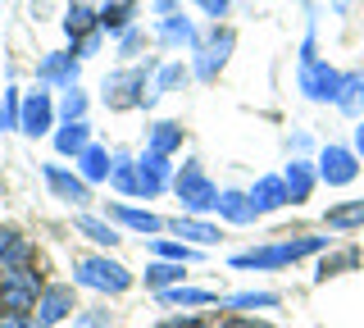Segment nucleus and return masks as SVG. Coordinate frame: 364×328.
I'll return each instance as SVG.
<instances>
[{
  "label": "nucleus",
  "mask_w": 364,
  "mask_h": 328,
  "mask_svg": "<svg viewBox=\"0 0 364 328\" xmlns=\"http://www.w3.org/2000/svg\"><path fill=\"white\" fill-rule=\"evenodd\" d=\"M18 110H23V92L18 87H5V92H0V132L18 128Z\"/></svg>",
  "instance_id": "nucleus-34"
},
{
  "label": "nucleus",
  "mask_w": 364,
  "mask_h": 328,
  "mask_svg": "<svg viewBox=\"0 0 364 328\" xmlns=\"http://www.w3.org/2000/svg\"><path fill=\"white\" fill-rule=\"evenodd\" d=\"M318 178L328 187H350L360 178V155L355 146H323L318 151Z\"/></svg>",
  "instance_id": "nucleus-9"
},
{
  "label": "nucleus",
  "mask_w": 364,
  "mask_h": 328,
  "mask_svg": "<svg viewBox=\"0 0 364 328\" xmlns=\"http://www.w3.org/2000/svg\"><path fill=\"white\" fill-rule=\"evenodd\" d=\"M187 78H191V69H187L182 60L164 64V69H159V78H155V87L146 92V105H155V100L164 96V92H178V87H187Z\"/></svg>",
  "instance_id": "nucleus-26"
},
{
  "label": "nucleus",
  "mask_w": 364,
  "mask_h": 328,
  "mask_svg": "<svg viewBox=\"0 0 364 328\" xmlns=\"http://www.w3.org/2000/svg\"><path fill=\"white\" fill-rule=\"evenodd\" d=\"M355 155H360V160H364V123H360V128H355Z\"/></svg>",
  "instance_id": "nucleus-46"
},
{
  "label": "nucleus",
  "mask_w": 364,
  "mask_h": 328,
  "mask_svg": "<svg viewBox=\"0 0 364 328\" xmlns=\"http://www.w3.org/2000/svg\"><path fill=\"white\" fill-rule=\"evenodd\" d=\"M55 100H50V92L37 83L32 92H23V110H18V132H28V137H46V132L55 128Z\"/></svg>",
  "instance_id": "nucleus-8"
},
{
  "label": "nucleus",
  "mask_w": 364,
  "mask_h": 328,
  "mask_svg": "<svg viewBox=\"0 0 364 328\" xmlns=\"http://www.w3.org/2000/svg\"><path fill=\"white\" fill-rule=\"evenodd\" d=\"M223 305L228 310H269V305H278V292H237Z\"/></svg>",
  "instance_id": "nucleus-33"
},
{
  "label": "nucleus",
  "mask_w": 364,
  "mask_h": 328,
  "mask_svg": "<svg viewBox=\"0 0 364 328\" xmlns=\"http://www.w3.org/2000/svg\"><path fill=\"white\" fill-rule=\"evenodd\" d=\"M73 310H77L73 282H50V287L41 292V301H37V314H32V324H37V328H60Z\"/></svg>",
  "instance_id": "nucleus-10"
},
{
  "label": "nucleus",
  "mask_w": 364,
  "mask_h": 328,
  "mask_svg": "<svg viewBox=\"0 0 364 328\" xmlns=\"http://www.w3.org/2000/svg\"><path fill=\"white\" fill-rule=\"evenodd\" d=\"M296 87L305 92V100H318V105H337V92H341V73L333 64H323L314 55V32L305 37L301 46V73H296Z\"/></svg>",
  "instance_id": "nucleus-2"
},
{
  "label": "nucleus",
  "mask_w": 364,
  "mask_h": 328,
  "mask_svg": "<svg viewBox=\"0 0 364 328\" xmlns=\"http://www.w3.org/2000/svg\"><path fill=\"white\" fill-rule=\"evenodd\" d=\"M168 228H173V237H187L191 246H214V242H219V228L205 223V219H196V214H178Z\"/></svg>",
  "instance_id": "nucleus-20"
},
{
  "label": "nucleus",
  "mask_w": 364,
  "mask_h": 328,
  "mask_svg": "<svg viewBox=\"0 0 364 328\" xmlns=\"http://www.w3.org/2000/svg\"><path fill=\"white\" fill-rule=\"evenodd\" d=\"M77 233L91 237L96 246H119V242H123L119 228H114L109 219H96V214H77Z\"/></svg>",
  "instance_id": "nucleus-29"
},
{
  "label": "nucleus",
  "mask_w": 364,
  "mask_h": 328,
  "mask_svg": "<svg viewBox=\"0 0 364 328\" xmlns=\"http://www.w3.org/2000/svg\"><path fill=\"white\" fill-rule=\"evenodd\" d=\"M182 269H187V265H178V260H155V265L146 269V287H151V292L178 287V282H182Z\"/></svg>",
  "instance_id": "nucleus-30"
},
{
  "label": "nucleus",
  "mask_w": 364,
  "mask_h": 328,
  "mask_svg": "<svg viewBox=\"0 0 364 328\" xmlns=\"http://www.w3.org/2000/svg\"><path fill=\"white\" fill-rule=\"evenodd\" d=\"M41 178L55 191V201H68V206H87L91 201V183L82 174H68L64 164H41Z\"/></svg>",
  "instance_id": "nucleus-12"
},
{
  "label": "nucleus",
  "mask_w": 364,
  "mask_h": 328,
  "mask_svg": "<svg viewBox=\"0 0 364 328\" xmlns=\"http://www.w3.org/2000/svg\"><path fill=\"white\" fill-rule=\"evenodd\" d=\"M0 328H32V314H23V310H0Z\"/></svg>",
  "instance_id": "nucleus-40"
},
{
  "label": "nucleus",
  "mask_w": 364,
  "mask_h": 328,
  "mask_svg": "<svg viewBox=\"0 0 364 328\" xmlns=\"http://www.w3.org/2000/svg\"><path fill=\"white\" fill-rule=\"evenodd\" d=\"M151 251H155L159 260H178V265H191V260H196V251H191L187 242H168V237H155Z\"/></svg>",
  "instance_id": "nucleus-35"
},
{
  "label": "nucleus",
  "mask_w": 364,
  "mask_h": 328,
  "mask_svg": "<svg viewBox=\"0 0 364 328\" xmlns=\"http://www.w3.org/2000/svg\"><path fill=\"white\" fill-rule=\"evenodd\" d=\"M73 282L77 287H91V292L119 297V292L132 287V274L119 265V260H109V255H82V260H73Z\"/></svg>",
  "instance_id": "nucleus-4"
},
{
  "label": "nucleus",
  "mask_w": 364,
  "mask_h": 328,
  "mask_svg": "<svg viewBox=\"0 0 364 328\" xmlns=\"http://www.w3.org/2000/svg\"><path fill=\"white\" fill-rule=\"evenodd\" d=\"M155 14L164 18V14H178V0H155Z\"/></svg>",
  "instance_id": "nucleus-45"
},
{
  "label": "nucleus",
  "mask_w": 364,
  "mask_h": 328,
  "mask_svg": "<svg viewBox=\"0 0 364 328\" xmlns=\"http://www.w3.org/2000/svg\"><path fill=\"white\" fill-rule=\"evenodd\" d=\"M155 37L159 41H164V46H196V23H191V18L187 14H182V9H178V14H164V18H159V23H155Z\"/></svg>",
  "instance_id": "nucleus-17"
},
{
  "label": "nucleus",
  "mask_w": 364,
  "mask_h": 328,
  "mask_svg": "<svg viewBox=\"0 0 364 328\" xmlns=\"http://www.w3.org/2000/svg\"><path fill=\"white\" fill-rule=\"evenodd\" d=\"M146 151H155V155H173V151H182V123L159 119L155 128L146 132Z\"/></svg>",
  "instance_id": "nucleus-21"
},
{
  "label": "nucleus",
  "mask_w": 364,
  "mask_h": 328,
  "mask_svg": "<svg viewBox=\"0 0 364 328\" xmlns=\"http://www.w3.org/2000/svg\"><path fill=\"white\" fill-rule=\"evenodd\" d=\"M41 292H46V282H41V274H37V265L5 269V274H0V310H23V314H32V310H37V301H41Z\"/></svg>",
  "instance_id": "nucleus-5"
},
{
  "label": "nucleus",
  "mask_w": 364,
  "mask_h": 328,
  "mask_svg": "<svg viewBox=\"0 0 364 328\" xmlns=\"http://www.w3.org/2000/svg\"><path fill=\"white\" fill-rule=\"evenodd\" d=\"M37 260V246L28 242L18 228H0V274L5 269H18V265H32Z\"/></svg>",
  "instance_id": "nucleus-15"
},
{
  "label": "nucleus",
  "mask_w": 364,
  "mask_h": 328,
  "mask_svg": "<svg viewBox=\"0 0 364 328\" xmlns=\"http://www.w3.org/2000/svg\"><path fill=\"white\" fill-rule=\"evenodd\" d=\"M87 146H91V128H87V119H73V123H64V128L55 132V151H60V155H73V160H77Z\"/></svg>",
  "instance_id": "nucleus-22"
},
{
  "label": "nucleus",
  "mask_w": 364,
  "mask_h": 328,
  "mask_svg": "<svg viewBox=\"0 0 364 328\" xmlns=\"http://www.w3.org/2000/svg\"><path fill=\"white\" fill-rule=\"evenodd\" d=\"M136 14V0H105L100 5V32H128Z\"/></svg>",
  "instance_id": "nucleus-24"
},
{
  "label": "nucleus",
  "mask_w": 364,
  "mask_h": 328,
  "mask_svg": "<svg viewBox=\"0 0 364 328\" xmlns=\"http://www.w3.org/2000/svg\"><path fill=\"white\" fill-rule=\"evenodd\" d=\"M314 164L310 160H291L287 169H282V183H287V196H291V206H305L310 201V191H314Z\"/></svg>",
  "instance_id": "nucleus-18"
},
{
  "label": "nucleus",
  "mask_w": 364,
  "mask_h": 328,
  "mask_svg": "<svg viewBox=\"0 0 364 328\" xmlns=\"http://www.w3.org/2000/svg\"><path fill=\"white\" fill-rule=\"evenodd\" d=\"M168 183H173V164H168V155H155L146 151L141 160H136V196H159Z\"/></svg>",
  "instance_id": "nucleus-13"
},
{
  "label": "nucleus",
  "mask_w": 364,
  "mask_h": 328,
  "mask_svg": "<svg viewBox=\"0 0 364 328\" xmlns=\"http://www.w3.org/2000/svg\"><path fill=\"white\" fill-rule=\"evenodd\" d=\"M77 69H82V60H77L73 51H50V55L37 60V83L68 92V87H77Z\"/></svg>",
  "instance_id": "nucleus-11"
},
{
  "label": "nucleus",
  "mask_w": 364,
  "mask_h": 328,
  "mask_svg": "<svg viewBox=\"0 0 364 328\" xmlns=\"http://www.w3.org/2000/svg\"><path fill=\"white\" fill-rule=\"evenodd\" d=\"M100 41H105V32H91V37H82V41H73V55H77V60H87V55H96L100 51Z\"/></svg>",
  "instance_id": "nucleus-37"
},
{
  "label": "nucleus",
  "mask_w": 364,
  "mask_h": 328,
  "mask_svg": "<svg viewBox=\"0 0 364 328\" xmlns=\"http://www.w3.org/2000/svg\"><path fill=\"white\" fill-rule=\"evenodd\" d=\"M232 46H237V32L214 23L210 37L191 46V51H196V64H191V73H196L200 83H214V78H219V69L228 64V55H232Z\"/></svg>",
  "instance_id": "nucleus-7"
},
{
  "label": "nucleus",
  "mask_w": 364,
  "mask_h": 328,
  "mask_svg": "<svg viewBox=\"0 0 364 328\" xmlns=\"http://www.w3.org/2000/svg\"><path fill=\"white\" fill-rule=\"evenodd\" d=\"M219 328H269V324H259V319H246V314H228V319Z\"/></svg>",
  "instance_id": "nucleus-43"
},
{
  "label": "nucleus",
  "mask_w": 364,
  "mask_h": 328,
  "mask_svg": "<svg viewBox=\"0 0 364 328\" xmlns=\"http://www.w3.org/2000/svg\"><path fill=\"white\" fill-rule=\"evenodd\" d=\"M55 110L64 115V123H73V119H87V92H82V87H68V92H64V100H60Z\"/></svg>",
  "instance_id": "nucleus-36"
},
{
  "label": "nucleus",
  "mask_w": 364,
  "mask_h": 328,
  "mask_svg": "<svg viewBox=\"0 0 364 328\" xmlns=\"http://www.w3.org/2000/svg\"><path fill=\"white\" fill-rule=\"evenodd\" d=\"M136 46H141V28L119 32V51H123V55H136Z\"/></svg>",
  "instance_id": "nucleus-41"
},
{
  "label": "nucleus",
  "mask_w": 364,
  "mask_h": 328,
  "mask_svg": "<svg viewBox=\"0 0 364 328\" xmlns=\"http://www.w3.org/2000/svg\"><path fill=\"white\" fill-rule=\"evenodd\" d=\"M360 105H364V73H341L337 110L341 115H360Z\"/></svg>",
  "instance_id": "nucleus-31"
},
{
  "label": "nucleus",
  "mask_w": 364,
  "mask_h": 328,
  "mask_svg": "<svg viewBox=\"0 0 364 328\" xmlns=\"http://www.w3.org/2000/svg\"><path fill=\"white\" fill-rule=\"evenodd\" d=\"M323 223H328V228H337V233L364 228V201H341V206H333V210L323 214Z\"/></svg>",
  "instance_id": "nucleus-27"
},
{
  "label": "nucleus",
  "mask_w": 364,
  "mask_h": 328,
  "mask_svg": "<svg viewBox=\"0 0 364 328\" xmlns=\"http://www.w3.org/2000/svg\"><path fill=\"white\" fill-rule=\"evenodd\" d=\"M105 219L109 223H123V228H132V233H159V228H164V219H159V214L136 210V206H123V201L105 206Z\"/></svg>",
  "instance_id": "nucleus-16"
},
{
  "label": "nucleus",
  "mask_w": 364,
  "mask_h": 328,
  "mask_svg": "<svg viewBox=\"0 0 364 328\" xmlns=\"http://www.w3.org/2000/svg\"><path fill=\"white\" fill-rule=\"evenodd\" d=\"M105 319H109V310H91L77 319V328H105Z\"/></svg>",
  "instance_id": "nucleus-44"
},
{
  "label": "nucleus",
  "mask_w": 364,
  "mask_h": 328,
  "mask_svg": "<svg viewBox=\"0 0 364 328\" xmlns=\"http://www.w3.org/2000/svg\"><path fill=\"white\" fill-rule=\"evenodd\" d=\"M100 28V9H91V5H82V0H77L73 9H68L64 14V32L73 41H82V37H91V32Z\"/></svg>",
  "instance_id": "nucleus-25"
},
{
  "label": "nucleus",
  "mask_w": 364,
  "mask_h": 328,
  "mask_svg": "<svg viewBox=\"0 0 364 328\" xmlns=\"http://www.w3.org/2000/svg\"><path fill=\"white\" fill-rule=\"evenodd\" d=\"M73 164H77V174H82L87 183H109V169H114L109 151H105V146H96V142H91V146H87L82 155H77Z\"/></svg>",
  "instance_id": "nucleus-19"
},
{
  "label": "nucleus",
  "mask_w": 364,
  "mask_h": 328,
  "mask_svg": "<svg viewBox=\"0 0 364 328\" xmlns=\"http://www.w3.org/2000/svg\"><path fill=\"white\" fill-rule=\"evenodd\" d=\"M196 5H200V14H210L214 23H219V18L228 14V9H232V0H196Z\"/></svg>",
  "instance_id": "nucleus-39"
},
{
  "label": "nucleus",
  "mask_w": 364,
  "mask_h": 328,
  "mask_svg": "<svg viewBox=\"0 0 364 328\" xmlns=\"http://www.w3.org/2000/svg\"><path fill=\"white\" fill-rule=\"evenodd\" d=\"M159 301H164V305H182V310H196V305H214L219 297H214V292H205V287H182V282H178V287H164V292H159Z\"/></svg>",
  "instance_id": "nucleus-28"
},
{
  "label": "nucleus",
  "mask_w": 364,
  "mask_h": 328,
  "mask_svg": "<svg viewBox=\"0 0 364 328\" xmlns=\"http://www.w3.org/2000/svg\"><path fill=\"white\" fill-rule=\"evenodd\" d=\"M173 196L182 201L187 214H214V210H219V187L210 183V174H205L196 160H187L173 174Z\"/></svg>",
  "instance_id": "nucleus-3"
},
{
  "label": "nucleus",
  "mask_w": 364,
  "mask_h": 328,
  "mask_svg": "<svg viewBox=\"0 0 364 328\" xmlns=\"http://www.w3.org/2000/svg\"><path fill=\"white\" fill-rule=\"evenodd\" d=\"M250 196V210H255V219L259 214H273V210H282V206H291V196H287V183H282V174H264L255 187L246 191Z\"/></svg>",
  "instance_id": "nucleus-14"
},
{
  "label": "nucleus",
  "mask_w": 364,
  "mask_h": 328,
  "mask_svg": "<svg viewBox=\"0 0 364 328\" xmlns=\"http://www.w3.org/2000/svg\"><path fill=\"white\" fill-rule=\"evenodd\" d=\"M350 265H355V251H346V255H337V260H323V265H318V278L337 274V269H350Z\"/></svg>",
  "instance_id": "nucleus-38"
},
{
  "label": "nucleus",
  "mask_w": 364,
  "mask_h": 328,
  "mask_svg": "<svg viewBox=\"0 0 364 328\" xmlns=\"http://www.w3.org/2000/svg\"><path fill=\"white\" fill-rule=\"evenodd\" d=\"M328 246V237H287V242H269V246H255V251H237L232 255V269H282V265H296L305 255H318Z\"/></svg>",
  "instance_id": "nucleus-1"
},
{
  "label": "nucleus",
  "mask_w": 364,
  "mask_h": 328,
  "mask_svg": "<svg viewBox=\"0 0 364 328\" xmlns=\"http://www.w3.org/2000/svg\"><path fill=\"white\" fill-rule=\"evenodd\" d=\"M146 92H151V69H119L100 83V96H105L109 110H136L146 105Z\"/></svg>",
  "instance_id": "nucleus-6"
},
{
  "label": "nucleus",
  "mask_w": 364,
  "mask_h": 328,
  "mask_svg": "<svg viewBox=\"0 0 364 328\" xmlns=\"http://www.w3.org/2000/svg\"><path fill=\"white\" fill-rule=\"evenodd\" d=\"M159 328H205V319H196V314H173V319H164Z\"/></svg>",
  "instance_id": "nucleus-42"
},
{
  "label": "nucleus",
  "mask_w": 364,
  "mask_h": 328,
  "mask_svg": "<svg viewBox=\"0 0 364 328\" xmlns=\"http://www.w3.org/2000/svg\"><path fill=\"white\" fill-rule=\"evenodd\" d=\"M109 183L123 191V196H136V160L128 155H114V169H109Z\"/></svg>",
  "instance_id": "nucleus-32"
},
{
  "label": "nucleus",
  "mask_w": 364,
  "mask_h": 328,
  "mask_svg": "<svg viewBox=\"0 0 364 328\" xmlns=\"http://www.w3.org/2000/svg\"><path fill=\"white\" fill-rule=\"evenodd\" d=\"M219 219H228V223H255V210H250V196L246 191H219Z\"/></svg>",
  "instance_id": "nucleus-23"
}]
</instances>
